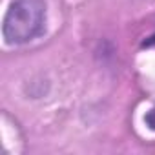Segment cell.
Returning <instances> with one entry per match:
<instances>
[{
  "mask_svg": "<svg viewBox=\"0 0 155 155\" xmlns=\"http://www.w3.org/2000/svg\"><path fill=\"white\" fill-rule=\"evenodd\" d=\"M46 29V2L44 0H13L9 4L2 35L11 46H20L35 40Z\"/></svg>",
  "mask_w": 155,
  "mask_h": 155,
  "instance_id": "cell-1",
  "label": "cell"
},
{
  "mask_svg": "<svg viewBox=\"0 0 155 155\" xmlns=\"http://www.w3.org/2000/svg\"><path fill=\"white\" fill-rule=\"evenodd\" d=\"M144 122H146V126H148L150 130H155V106L144 115Z\"/></svg>",
  "mask_w": 155,
  "mask_h": 155,
  "instance_id": "cell-2",
  "label": "cell"
}]
</instances>
